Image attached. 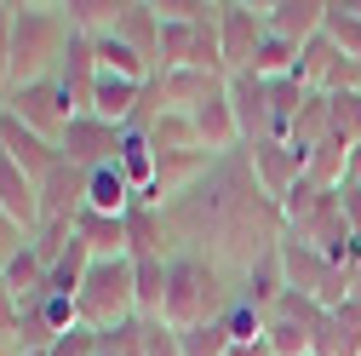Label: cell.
I'll return each mask as SVG.
<instances>
[{
	"label": "cell",
	"mask_w": 361,
	"mask_h": 356,
	"mask_svg": "<svg viewBox=\"0 0 361 356\" xmlns=\"http://www.w3.org/2000/svg\"><path fill=\"white\" fill-rule=\"evenodd\" d=\"M69 40H75V29H69L63 6H47V0H40V6H18V18H12V86L6 93L47 81L63 64Z\"/></svg>",
	"instance_id": "obj_1"
},
{
	"label": "cell",
	"mask_w": 361,
	"mask_h": 356,
	"mask_svg": "<svg viewBox=\"0 0 361 356\" xmlns=\"http://www.w3.org/2000/svg\"><path fill=\"white\" fill-rule=\"evenodd\" d=\"M75 310L92 333H115L126 322H138V293H132V259H92Z\"/></svg>",
	"instance_id": "obj_2"
},
{
	"label": "cell",
	"mask_w": 361,
	"mask_h": 356,
	"mask_svg": "<svg viewBox=\"0 0 361 356\" xmlns=\"http://www.w3.org/2000/svg\"><path fill=\"white\" fill-rule=\"evenodd\" d=\"M281 276H287L293 293L315 299L322 310H333V304L350 299V271H338L322 247H310V242H298V236H281Z\"/></svg>",
	"instance_id": "obj_3"
},
{
	"label": "cell",
	"mask_w": 361,
	"mask_h": 356,
	"mask_svg": "<svg viewBox=\"0 0 361 356\" xmlns=\"http://www.w3.org/2000/svg\"><path fill=\"white\" fill-rule=\"evenodd\" d=\"M0 109L6 115H18L23 126H35L40 138H63V126L80 115V104H75V93L58 81V75H47V81H35V86H18V93H6L0 98Z\"/></svg>",
	"instance_id": "obj_4"
},
{
	"label": "cell",
	"mask_w": 361,
	"mask_h": 356,
	"mask_svg": "<svg viewBox=\"0 0 361 356\" xmlns=\"http://www.w3.org/2000/svg\"><path fill=\"white\" fill-rule=\"evenodd\" d=\"M121 138H126V126H115V121H104V115H92V109H80V115L63 126L58 155H63L69 167H80V172H92V167H109V161L121 155Z\"/></svg>",
	"instance_id": "obj_5"
},
{
	"label": "cell",
	"mask_w": 361,
	"mask_h": 356,
	"mask_svg": "<svg viewBox=\"0 0 361 356\" xmlns=\"http://www.w3.org/2000/svg\"><path fill=\"white\" fill-rule=\"evenodd\" d=\"M269 6H247V0H218V40H224V69L241 75L252 69V52L269 35Z\"/></svg>",
	"instance_id": "obj_6"
},
{
	"label": "cell",
	"mask_w": 361,
	"mask_h": 356,
	"mask_svg": "<svg viewBox=\"0 0 361 356\" xmlns=\"http://www.w3.org/2000/svg\"><path fill=\"white\" fill-rule=\"evenodd\" d=\"M247 167H252V178H258V190L281 207V196L310 172V150H293V144H281V138H264V144H247Z\"/></svg>",
	"instance_id": "obj_7"
},
{
	"label": "cell",
	"mask_w": 361,
	"mask_h": 356,
	"mask_svg": "<svg viewBox=\"0 0 361 356\" xmlns=\"http://www.w3.org/2000/svg\"><path fill=\"white\" fill-rule=\"evenodd\" d=\"M80 207H86V172L58 161L40 178V230H75Z\"/></svg>",
	"instance_id": "obj_8"
},
{
	"label": "cell",
	"mask_w": 361,
	"mask_h": 356,
	"mask_svg": "<svg viewBox=\"0 0 361 356\" xmlns=\"http://www.w3.org/2000/svg\"><path fill=\"white\" fill-rule=\"evenodd\" d=\"M190 121H195V144L207 150V155H235L241 150V126H235V109H230V86H212V93L190 109Z\"/></svg>",
	"instance_id": "obj_9"
},
{
	"label": "cell",
	"mask_w": 361,
	"mask_h": 356,
	"mask_svg": "<svg viewBox=\"0 0 361 356\" xmlns=\"http://www.w3.org/2000/svg\"><path fill=\"white\" fill-rule=\"evenodd\" d=\"M0 144H6V155L35 178V184H40V178H47V172L63 161L52 138H40L35 126H23V121H18V115H6V109H0Z\"/></svg>",
	"instance_id": "obj_10"
},
{
	"label": "cell",
	"mask_w": 361,
	"mask_h": 356,
	"mask_svg": "<svg viewBox=\"0 0 361 356\" xmlns=\"http://www.w3.org/2000/svg\"><path fill=\"white\" fill-rule=\"evenodd\" d=\"M230 109H235V126H241V150L247 144H264L269 138V81L258 75H230Z\"/></svg>",
	"instance_id": "obj_11"
},
{
	"label": "cell",
	"mask_w": 361,
	"mask_h": 356,
	"mask_svg": "<svg viewBox=\"0 0 361 356\" xmlns=\"http://www.w3.org/2000/svg\"><path fill=\"white\" fill-rule=\"evenodd\" d=\"M264 18H269V35L293 40V47L304 52L310 40L327 29V0H276V6H269Z\"/></svg>",
	"instance_id": "obj_12"
},
{
	"label": "cell",
	"mask_w": 361,
	"mask_h": 356,
	"mask_svg": "<svg viewBox=\"0 0 361 356\" xmlns=\"http://www.w3.org/2000/svg\"><path fill=\"white\" fill-rule=\"evenodd\" d=\"M0 207H6L29 236L40 230V184H35V178H29L12 155H0Z\"/></svg>",
	"instance_id": "obj_13"
},
{
	"label": "cell",
	"mask_w": 361,
	"mask_h": 356,
	"mask_svg": "<svg viewBox=\"0 0 361 356\" xmlns=\"http://www.w3.org/2000/svg\"><path fill=\"white\" fill-rule=\"evenodd\" d=\"M115 35H121L126 47H132V52H138V58L161 75V12H155V0H132Z\"/></svg>",
	"instance_id": "obj_14"
},
{
	"label": "cell",
	"mask_w": 361,
	"mask_h": 356,
	"mask_svg": "<svg viewBox=\"0 0 361 356\" xmlns=\"http://www.w3.org/2000/svg\"><path fill=\"white\" fill-rule=\"evenodd\" d=\"M315 356H361V304L344 299L322 316V333H315Z\"/></svg>",
	"instance_id": "obj_15"
},
{
	"label": "cell",
	"mask_w": 361,
	"mask_h": 356,
	"mask_svg": "<svg viewBox=\"0 0 361 356\" xmlns=\"http://www.w3.org/2000/svg\"><path fill=\"white\" fill-rule=\"evenodd\" d=\"M75 242L92 253V259H126V218H109V213L80 207V218H75Z\"/></svg>",
	"instance_id": "obj_16"
},
{
	"label": "cell",
	"mask_w": 361,
	"mask_h": 356,
	"mask_svg": "<svg viewBox=\"0 0 361 356\" xmlns=\"http://www.w3.org/2000/svg\"><path fill=\"white\" fill-rule=\"evenodd\" d=\"M132 196H138V190H132L126 184V172L109 161V167H92V172H86V207H92V213H109V218H126V207H132Z\"/></svg>",
	"instance_id": "obj_17"
},
{
	"label": "cell",
	"mask_w": 361,
	"mask_h": 356,
	"mask_svg": "<svg viewBox=\"0 0 361 356\" xmlns=\"http://www.w3.org/2000/svg\"><path fill=\"white\" fill-rule=\"evenodd\" d=\"M132 0H63V12H69V29L86 35V40H98V35H115L121 18H126Z\"/></svg>",
	"instance_id": "obj_18"
},
{
	"label": "cell",
	"mask_w": 361,
	"mask_h": 356,
	"mask_svg": "<svg viewBox=\"0 0 361 356\" xmlns=\"http://www.w3.org/2000/svg\"><path fill=\"white\" fill-rule=\"evenodd\" d=\"M166 264H172V259H132V293H138V322H161V310H166Z\"/></svg>",
	"instance_id": "obj_19"
},
{
	"label": "cell",
	"mask_w": 361,
	"mask_h": 356,
	"mask_svg": "<svg viewBox=\"0 0 361 356\" xmlns=\"http://www.w3.org/2000/svg\"><path fill=\"white\" fill-rule=\"evenodd\" d=\"M115 167L126 172V184H132V190H149V184H155V167H161V161H155V150H149V138H144L138 126H126Z\"/></svg>",
	"instance_id": "obj_20"
},
{
	"label": "cell",
	"mask_w": 361,
	"mask_h": 356,
	"mask_svg": "<svg viewBox=\"0 0 361 356\" xmlns=\"http://www.w3.org/2000/svg\"><path fill=\"white\" fill-rule=\"evenodd\" d=\"M322 35L333 40L344 58L361 64V12L350 6V0H327V29H322Z\"/></svg>",
	"instance_id": "obj_21"
},
{
	"label": "cell",
	"mask_w": 361,
	"mask_h": 356,
	"mask_svg": "<svg viewBox=\"0 0 361 356\" xmlns=\"http://www.w3.org/2000/svg\"><path fill=\"white\" fill-rule=\"evenodd\" d=\"M178 345H184V356H230V328L224 322H195L178 333Z\"/></svg>",
	"instance_id": "obj_22"
},
{
	"label": "cell",
	"mask_w": 361,
	"mask_h": 356,
	"mask_svg": "<svg viewBox=\"0 0 361 356\" xmlns=\"http://www.w3.org/2000/svg\"><path fill=\"white\" fill-rule=\"evenodd\" d=\"M333 138H344L350 150L361 144V93H338L333 98Z\"/></svg>",
	"instance_id": "obj_23"
},
{
	"label": "cell",
	"mask_w": 361,
	"mask_h": 356,
	"mask_svg": "<svg viewBox=\"0 0 361 356\" xmlns=\"http://www.w3.org/2000/svg\"><path fill=\"white\" fill-rule=\"evenodd\" d=\"M98 350H104V333H92L86 322H75L69 333H58V339H52V350H47V356H98Z\"/></svg>",
	"instance_id": "obj_24"
},
{
	"label": "cell",
	"mask_w": 361,
	"mask_h": 356,
	"mask_svg": "<svg viewBox=\"0 0 361 356\" xmlns=\"http://www.w3.org/2000/svg\"><path fill=\"white\" fill-rule=\"evenodd\" d=\"M29 242H35V236H29L23 225H18V218H12L6 207H0V271H6V264H12V259H18L23 247H29Z\"/></svg>",
	"instance_id": "obj_25"
},
{
	"label": "cell",
	"mask_w": 361,
	"mask_h": 356,
	"mask_svg": "<svg viewBox=\"0 0 361 356\" xmlns=\"http://www.w3.org/2000/svg\"><path fill=\"white\" fill-rule=\"evenodd\" d=\"M144 356H184V345H178V328H166V322H144Z\"/></svg>",
	"instance_id": "obj_26"
},
{
	"label": "cell",
	"mask_w": 361,
	"mask_h": 356,
	"mask_svg": "<svg viewBox=\"0 0 361 356\" xmlns=\"http://www.w3.org/2000/svg\"><path fill=\"white\" fill-rule=\"evenodd\" d=\"M12 18H18V6H0V98L12 86Z\"/></svg>",
	"instance_id": "obj_27"
},
{
	"label": "cell",
	"mask_w": 361,
	"mask_h": 356,
	"mask_svg": "<svg viewBox=\"0 0 361 356\" xmlns=\"http://www.w3.org/2000/svg\"><path fill=\"white\" fill-rule=\"evenodd\" d=\"M0 356H18V345H12V339H6V333H0Z\"/></svg>",
	"instance_id": "obj_28"
},
{
	"label": "cell",
	"mask_w": 361,
	"mask_h": 356,
	"mask_svg": "<svg viewBox=\"0 0 361 356\" xmlns=\"http://www.w3.org/2000/svg\"><path fill=\"white\" fill-rule=\"evenodd\" d=\"M23 356H47V350H23Z\"/></svg>",
	"instance_id": "obj_29"
},
{
	"label": "cell",
	"mask_w": 361,
	"mask_h": 356,
	"mask_svg": "<svg viewBox=\"0 0 361 356\" xmlns=\"http://www.w3.org/2000/svg\"><path fill=\"white\" fill-rule=\"evenodd\" d=\"M0 155H6V144H0Z\"/></svg>",
	"instance_id": "obj_30"
}]
</instances>
